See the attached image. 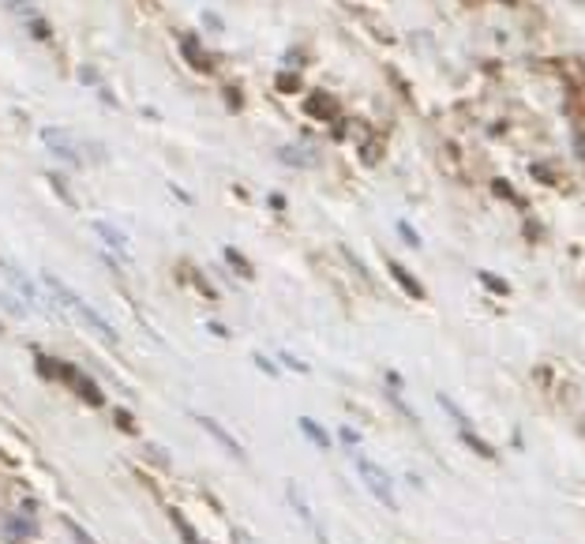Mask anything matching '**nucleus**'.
<instances>
[{
	"mask_svg": "<svg viewBox=\"0 0 585 544\" xmlns=\"http://www.w3.org/2000/svg\"><path fill=\"white\" fill-rule=\"evenodd\" d=\"M41 282H46L49 289H53V297H57V301H61V304H68V309H72L75 316H80L83 323H87V327L95 330L98 338H106L109 346H117V342H121V335H117V330H113V323H109L106 316H98V309H95V304H87V301H83L80 293H72V289H68V286L61 282V278H53V275H41Z\"/></svg>",
	"mask_w": 585,
	"mask_h": 544,
	"instance_id": "f257e3e1",
	"label": "nucleus"
},
{
	"mask_svg": "<svg viewBox=\"0 0 585 544\" xmlns=\"http://www.w3.org/2000/svg\"><path fill=\"white\" fill-rule=\"evenodd\" d=\"M350 458H353V466H357V473H361L364 488H368V496H376L383 507H390V511H398L394 481H390V473L383 470V466H379L376 458H371L364 447H353V450H350Z\"/></svg>",
	"mask_w": 585,
	"mask_h": 544,
	"instance_id": "f03ea898",
	"label": "nucleus"
},
{
	"mask_svg": "<svg viewBox=\"0 0 585 544\" xmlns=\"http://www.w3.org/2000/svg\"><path fill=\"white\" fill-rule=\"evenodd\" d=\"M41 143H46L49 150H53L57 158H64V161H75L80 166V143H75V135H68V132H61V129H46L41 132Z\"/></svg>",
	"mask_w": 585,
	"mask_h": 544,
	"instance_id": "7ed1b4c3",
	"label": "nucleus"
},
{
	"mask_svg": "<svg viewBox=\"0 0 585 544\" xmlns=\"http://www.w3.org/2000/svg\"><path fill=\"white\" fill-rule=\"evenodd\" d=\"M0 270H4V278L12 282L15 289H20V301L23 304H34V309H41V301H38V289H34L27 278H23V270L20 267H12L8 259H0Z\"/></svg>",
	"mask_w": 585,
	"mask_h": 544,
	"instance_id": "20e7f679",
	"label": "nucleus"
},
{
	"mask_svg": "<svg viewBox=\"0 0 585 544\" xmlns=\"http://www.w3.org/2000/svg\"><path fill=\"white\" fill-rule=\"evenodd\" d=\"M95 233L101 237V241H106L109 252H117L121 259H129V237H124L121 229L109 226V222H95Z\"/></svg>",
	"mask_w": 585,
	"mask_h": 544,
	"instance_id": "39448f33",
	"label": "nucleus"
},
{
	"mask_svg": "<svg viewBox=\"0 0 585 544\" xmlns=\"http://www.w3.org/2000/svg\"><path fill=\"white\" fill-rule=\"evenodd\" d=\"M285 492H290V504L296 507V515H301V518H304V522H308V525H312V530H316V533H319V541H324V544H330V541H327V533H324V525H319V518H316V515H312V507H308V499H304V492H301V488H296V484H290V488H285Z\"/></svg>",
	"mask_w": 585,
	"mask_h": 544,
	"instance_id": "423d86ee",
	"label": "nucleus"
},
{
	"mask_svg": "<svg viewBox=\"0 0 585 544\" xmlns=\"http://www.w3.org/2000/svg\"><path fill=\"white\" fill-rule=\"evenodd\" d=\"M199 424H203V432H210V436H215V439H218V444H222V447L229 450V455H233V458H236V462H241V458H244V447H241V444H236V439H233V436H229V432L222 428V424H218V421H210V416H199Z\"/></svg>",
	"mask_w": 585,
	"mask_h": 544,
	"instance_id": "0eeeda50",
	"label": "nucleus"
},
{
	"mask_svg": "<svg viewBox=\"0 0 585 544\" xmlns=\"http://www.w3.org/2000/svg\"><path fill=\"white\" fill-rule=\"evenodd\" d=\"M296 424H301V432H304V436L312 439V444H319L324 450L330 447V436L324 432V424H319V421H312V416H301V421H296Z\"/></svg>",
	"mask_w": 585,
	"mask_h": 544,
	"instance_id": "6e6552de",
	"label": "nucleus"
},
{
	"mask_svg": "<svg viewBox=\"0 0 585 544\" xmlns=\"http://www.w3.org/2000/svg\"><path fill=\"white\" fill-rule=\"evenodd\" d=\"M181 49H184V57H188V61H192L195 68H199V72H210V57L199 49V41L184 38V46H181Z\"/></svg>",
	"mask_w": 585,
	"mask_h": 544,
	"instance_id": "1a4fd4ad",
	"label": "nucleus"
},
{
	"mask_svg": "<svg viewBox=\"0 0 585 544\" xmlns=\"http://www.w3.org/2000/svg\"><path fill=\"white\" fill-rule=\"evenodd\" d=\"M64 530H68V533H72V537H75V544H98L95 537H90V533H87V530H83V525H80V522H75V518H64Z\"/></svg>",
	"mask_w": 585,
	"mask_h": 544,
	"instance_id": "9d476101",
	"label": "nucleus"
},
{
	"mask_svg": "<svg viewBox=\"0 0 585 544\" xmlns=\"http://www.w3.org/2000/svg\"><path fill=\"white\" fill-rule=\"evenodd\" d=\"M390 270H394V278H398V282H402L405 289H410L413 297H421V293H424V289L410 278V270H402V267H398V263H390Z\"/></svg>",
	"mask_w": 585,
	"mask_h": 544,
	"instance_id": "9b49d317",
	"label": "nucleus"
},
{
	"mask_svg": "<svg viewBox=\"0 0 585 544\" xmlns=\"http://www.w3.org/2000/svg\"><path fill=\"white\" fill-rule=\"evenodd\" d=\"M398 233H402V237H405V241H410V249H424L421 233H417V229H413L410 222H398Z\"/></svg>",
	"mask_w": 585,
	"mask_h": 544,
	"instance_id": "f8f14e48",
	"label": "nucleus"
},
{
	"mask_svg": "<svg viewBox=\"0 0 585 544\" xmlns=\"http://www.w3.org/2000/svg\"><path fill=\"white\" fill-rule=\"evenodd\" d=\"M338 436H342V444L350 447V450H353V447H361V436L350 428V424H342V428H338Z\"/></svg>",
	"mask_w": 585,
	"mask_h": 544,
	"instance_id": "ddd939ff",
	"label": "nucleus"
},
{
	"mask_svg": "<svg viewBox=\"0 0 585 544\" xmlns=\"http://www.w3.org/2000/svg\"><path fill=\"white\" fill-rule=\"evenodd\" d=\"M282 364H285V368H293V372H301V376H304V372H308V364H304V361H296L293 353H282Z\"/></svg>",
	"mask_w": 585,
	"mask_h": 544,
	"instance_id": "4468645a",
	"label": "nucleus"
},
{
	"mask_svg": "<svg viewBox=\"0 0 585 544\" xmlns=\"http://www.w3.org/2000/svg\"><path fill=\"white\" fill-rule=\"evenodd\" d=\"M226 259H229V263H233V267H236V270H241V278H248V263H244L241 256H236V252H229V249H226Z\"/></svg>",
	"mask_w": 585,
	"mask_h": 544,
	"instance_id": "2eb2a0df",
	"label": "nucleus"
},
{
	"mask_svg": "<svg viewBox=\"0 0 585 544\" xmlns=\"http://www.w3.org/2000/svg\"><path fill=\"white\" fill-rule=\"evenodd\" d=\"M256 364H259L263 372H267V376H275V364H270L267 356H256Z\"/></svg>",
	"mask_w": 585,
	"mask_h": 544,
	"instance_id": "dca6fc26",
	"label": "nucleus"
}]
</instances>
